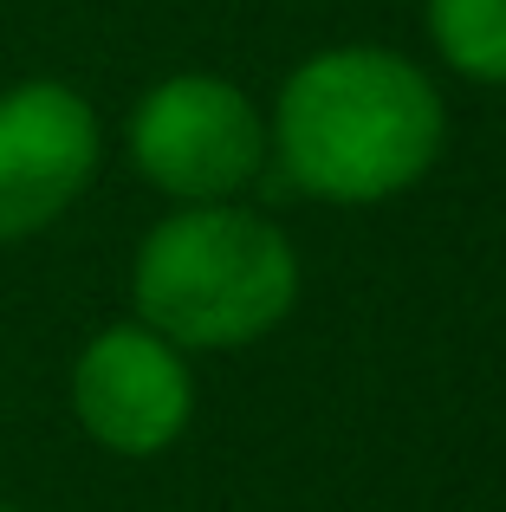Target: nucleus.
Listing matches in <instances>:
<instances>
[{
  "label": "nucleus",
  "instance_id": "f257e3e1",
  "mask_svg": "<svg viewBox=\"0 0 506 512\" xmlns=\"http://www.w3.org/2000/svg\"><path fill=\"white\" fill-rule=\"evenodd\" d=\"M260 188L331 201V208H377L409 195L448 143V104L416 59L390 46H331L292 65L266 111Z\"/></svg>",
  "mask_w": 506,
  "mask_h": 512
},
{
  "label": "nucleus",
  "instance_id": "f03ea898",
  "mask_svg": "<svg viewBox=\"0 0 506 512\" xmlns=\"http://www.w3.org/2000/svg\"><path fill=\"white\" fill-rule=\"evenodd\" d=\"M130 305L176 350H247L299 305V253L286 227L247 201L169 208L130 260Z\"/></svg>",
  "mask_w": 506,
  "mask_h": 512
},
{
  "label": "nucleus",
  "instance_id": "7ed1b4c3",
  "mask_svg": "<svg viewBox=\"0 0 506 512\" xmlns=\"http://www.w3.org/2000/svg\"><path fill=\"white\" fill-rule=\"evenodd\" d=\"M130 163L169 201H241L266 182V111L221 72H169L130 111Z\"/></svg>",
  "mask_w": 506,
  "mask_h": 512
},
{
  "label": "nucleus",
  "instance_id": "20e7f679",
  "mask_svg": "<svg viewBox=\"0 0 506 512\" xmlns=\"http://www.w3.org/2000/svg\"><path fill=\"white\" fill-rule=\"evenodd\" d=\"M104 163V124L65 78H20L0 91V247L46 234L85 201Z\"/></svg>",
  "mask_w": 506,
  "mask_h": 512
},
{
  "label": "nucleus",
  "instance_id": "39448f33",
  "mask_svg": "<svg viewBox=\"0 0 506 512\" xmlns=\"http://www.w3.org/2000/svg\"><path fill=\"white\" fill-rule=\"evenodd\" d=\"M72 415L104 454H124V461L176 448L195 422L189 350H176L143 318L91 331L72 363Z\"/></svg>",
  "mask_w": 506,
  "mask_h": 512
},
{
  "label": "nucleus",
  "instance_id": "423d86ee",
  "mask_svg": "<svg viewBox=\"0 0 506 512\" xmlns=\"http://www.w3.org/2000/svg\"><path fill=\"white\" fill-rule=\"evenodd\" d=\"M422 26L448 72L506 85V0H422Z\"/></svg>",
  "mask_w": 506,
  "mask_h": 512
},
{
  "label": "nucleus",
  "instance_id": "0eeeda50",
  "mask_svg": "<svg viewBox=\"0 0 506 512\" xmlns=\"http://www.w3.org/2000/svg\"><path fill=\"white\" fill-rule=\"evenodd\" d=\"M0 512H26V506H7V500H0Z\"/></svg>",
  "mask_w": 506,
  "mask_h": 512
}]
</instances>
